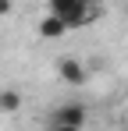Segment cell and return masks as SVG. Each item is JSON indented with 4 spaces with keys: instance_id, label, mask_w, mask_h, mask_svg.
I'll return each mask as SVG.
<instances>
[{
    "instance_id": "1",
    "label": "cell",
    "mask_w": 128,
    "mask_h": 131,
    "mask_svg": "<svg viewBox=\"0 0 128 131\" xmlns=\"http://www.w3.org/2000/svg\"><path fill=\"white\" fill-rule=\"evenodd\" d=\"M46 14L61 18L68 28H78V25H89L93 18H100V7H93L89 0H50Z\"/></svg>"
},
{
    "instance_id": "2",
    "label": "cell",
    "mask_w": 128,
    "mask_h": 131,
    "mask_svg": "<svg viewBox=\"0 0 128 131\" xmlns=\"http://www.w3.org/2000/svg\"><path fill=\"white\" fill-rule=\"evenodd\" d=\"M85 121H89V110L85 103H61V106L53 110V124L57 128H85Z\"/></svg>"
},
{
    "instance_id": "3",
    "label": "cell",
    "mask_w": 128,
    "mask_h": 131,
    "mask_svg": "<svg viewBox=\"0 0 128 131\" xmlns=\"http://www.w3.org/2000/svg\"><path fill=\"white\" fill-rule=\"evenodd\" d=\"M57 74L64 78V85H82L85 82V67L78 57H61L57 60Z\"/></svg>"
},
{
    "instance_id": "4",
    "label": "cell",
    "mask_w": 128,
    "mask_h": 131,
    "mask_svg": "<svg viewBox=\"0 0 128 131\" xmlns=\"http://www.w3.org/2000/svg\"><path fill=\"white\" fill-rule=\"evenodd\" d=\"M36 32H39L43 39H61L64 32H71L68 25L61 21V18H53V14H46V18H39V25H36Z\"/></svg>"
},
{
    "instance_id": "5",
    "label": "cell",
    "mask_w": 128,
    "mask_h": 131,
    "mask_svg": "<svg viewBox=\"0 0 128 131\" xmlns=\"http://www.w3.org/2000/svg\"><path fill=\"white\" fill-rule=\"evenodd\" d=\"M21 110V92L18 89H0V113H18Z\"/></svg>"
},
{
    "instance_id": "6",
    "label": "cell",
    "mask_w": 128,
    "mask_h": 131,
    "mask_svg": "<svg viewBox=\"0 0 128 131\" xmlns=\"http://www.w3.org/2000/svg\"><path fill=\"white\" fill-rule=\"evenodd\" d=\"M11 11H14V4H11V0H0V18H7Z\"/></svg>"
},
{
    "instance_id": "7",
    "label": "cell",
    "mask_w": 128,
    "mask_h": 131,
    "mask_svg": "<svg viewBox=\"0 0 128 131\" xmlns=\"http://www.w3.org/2000/svg\"><path fill=\"white\" fill-rule=\"evenodd\" d=\"M53 131H78V128H57V124H53Z\"/></svg>"
}]
</instances>
